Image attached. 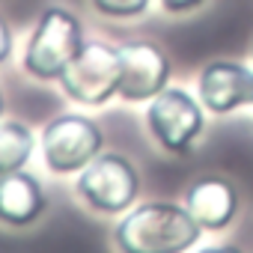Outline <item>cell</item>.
Listing matches in <instances>:
<instances>
[{"label":"cell","mask_w":253,"mask_h":253,"mask_svg":"<svg viewBox=\"0 0 253 253\" xmlns=\"http://www.w3.org/2000/svg\"><path fill=\"white\" fill-rule=\"evenodd\" d=\"M42 164L54 176H78L95 155L104 152V131L98 119L84 110H66L51 116L39 131Z\"/></svg>","instance_id":"obj_5"},{"label":"cell","mask_w":253,"mask_h":253,"mask_svg":"<svg viewBox=\"0 0 253 253\" xmlns=\"http://www.w3.org/2000/svg\"><path fill=\"white\" fill-rule=\"evenodd\" d=\"M155 3L167 15H191V12H200L209 0H155Z\"/></svg>","instance_id":"obj_13"},{"label":"cell","mask_w":253,"mask_h":253,"mask_svg":"<svg viewBox=\"0 0 253 253\" xmlns=\"http://www.w3.org/2000/svg\"><path fill=\"white\" fill-rule=\"evenodd\" d=\"M57 84L66 98L81 107H104L119 98V45L86 39Z\"/></svg>","instance_id":"obj_6"},{"label":"cell","mask_w":253,"mask_h":253,"mask_svg":"<svg viewBox=\"0 0 253 253\" xmlns=\"http://www.w3.org/2000/svg\"><path fill=\"white\" fill-rule=\"evenodd\" d=\"M140 167L125 155L104 149L95 155L78 176H75V194L78 200L98 217H119L140 200Z\"/></svg>","instance_id":"obj_3"},{"label":"cell","mask_w":253,"mask_h":253,"mask_svg":"<svg viewBox=\"0 0 253 253\" xmlns=\"http://www.w3.org/2000/svg\"><path fill=\"white\" fill-rule=\"evenodd\" d=\"M170 54L152 39H128L119 45V98L125 104H146L170 86Z\"/></svg>","instance_id":"obj_7"},{"label":"cell","mask_w":253,"mask_h":253,"mask_svg":"<svg viewBox=\"0 0 253 253\" xmlns=\"http://www.w3.org/2000/svg\"><path fill=\"white\" fill-rule=\"evenodd\" d=\"M36 131L24 119L3 116L0 119V176L24 170L36 152Z\"/></svg>","instance_id":"obj_11"},{"label":"cell","mask_w":253,"mask_h":253,"mask_svg":"<svg viewBox=\"0 0 253 253\" xmlns=\"http://www.w3.org/2000/svg\"><path fill=\"white\" fill-rule=\"evenodd\" d=\"M86 3L107 21H137L152 9L155 0H86Z\"/></svg>","instance_id":"obj_12"},{"label":"cell","mask_w":253,"mask_h":253,"mask_svg":"<svg viewBox=\"0 0 253 253\" xmlns=\"http://www.w3.org/2000/svg\"><path fill=\"white\" fill-rule=\"evenodd\" d=\"M6 116V95H3V89H0V119Z\"/></svg>","instance_id":"obj_16"},{"label":"cell","mask_w":253,"mask_h":253,"mask_svg":"<svg viewBox=\"0 0 253 253\" xmlns=\"http://www.w3.org/2000/svg\"><path fill=\"white\" fill-rule=\"evenodd\" d=\"M203 238V226L182 203L146 200L116 217L110 244L116 253H191Z\"/></svg>","instance_id":"obj_1"},{"label":"cell","mask_w":253,"mask_h":253,"mask_svg":"<svg viewBox=\"0 0 253 253\" xmlns=\"http://www.w3.org/2000/svg\"><path fill=\"white\" fill-rule=\"evenodd\" d=\"M12 51H15V30H12V21L0 12V66L9 63Z\"/></svg>","instance_id":"obj_14"},{"label":"cell","mask_w":253,"mask_h":253,"mask_svg":"<svg viewBox=\"0 0 253 253\" xmlns=\"http://www.w3.org/2000/svg\"><path fill=\"white\" fill-rule=\"evenodd\" d=\"M197 98L214 116L253 107V69L238 60H209L197 72Z\"/></svg>","instance_id":"obj_8"},{"label":"cell","mask_w":253,"mask_h":253,"mask_svg":"<svg viewBox=\"0 0 253 253\" xmlns=\"http://www.w3.org/2000/svg\"><path fill=\"white\" fill-rule=\"evenodd\" d=\"M194 253H244L238 244H206V247H197Z\"/></svg>","instance_id":"obj_15"},{"label":"cell","mask_w":253,"mask_h":253,"mask_svg":"<svg viewBox=\"0 0 253 253\" xmlns=\"http://www.w3.org/2000/svg\"><path fill=\"white\" fill-rule=\"evenodd\" d=\"M182 206L203 226V232H223L238 217L241 194L229 176L203 173L194 182H188V188L182 194Z\"/></svg>","instance_id":"obj_9"},{"label":"cell","mask_w":253,"mask_h":253,"mask_svg":"<svg viewBox=\"0 0 253 253\" xmlns=\"http://www.w3.org/2000/svg\"><path fill=\"white\" fill-rule=\"evenodd\" d=\"M84 45L86 27L81 15L63 3H45L30 27L21 69L39 84H57Z\"/></svg>","instance_id":"obj_2"},{"label":"cell","mask_w":253,"mask_h":253,"mask_svg":"<svg viewBox=\"0 0 253 253\" xmlns=\"http://www.w3.org/2000/svg\"><path fill=\"white\" fill-rule=\"evenodd\" d=\"M48 211V191L36 173L15 170L0 176V226L3 229H30Z\"/></svg>","instance_id":"obj_10"},{"label":"cell","mask_w":253,"mask_h":253,"mask_svg":"<svg viewBox=\"0 0 253 253\" xmlns=\"http://www.w3.org/2000/svg\"><path fill=\"white\" fill-rule=\"evenodd\" d=\"M206 113L209 110L203 107L197 92L170 84L152 101H146V134L161 152L188 158L206 134Z\"/></svg>","instance_id":"obj_4"}]
</instances>
